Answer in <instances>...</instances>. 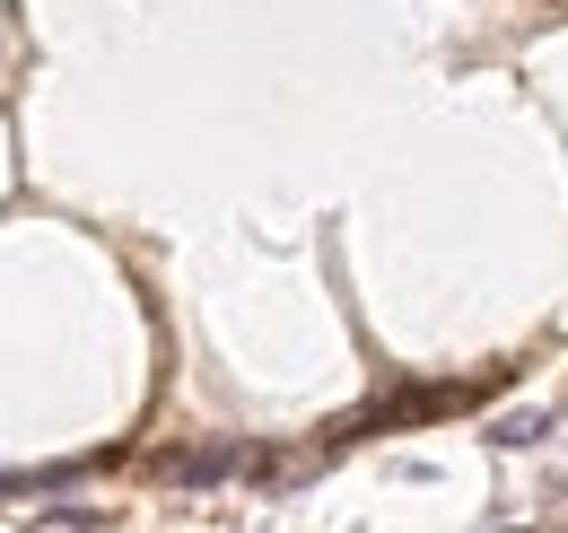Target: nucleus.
<instances>
[{"label":"nucleus","instance_id":"nucleus-1","mask_svg":"<svg viewBox=\"0 0 568 533\" xmlns=\"http://www.w3.org/2000/svg\"><path fill=\"white\" fill-rule=\"evenodd\" d=\"M166 481H184V490H202V481H236V472H254V446H184V455H166Z\"/></svg>","mask_w":568,"mask_h":533},{"label":"nucleus","instance_id":"nucleus-2","mask_svg":"<svg viewBox=\"0 0 568 533\" xmlns=\"http://www.w3.org/2000/svg\"><path fill=\"white\" fill-rule=\"evenodd\" d=\"M542 429H551V411H516V420H498L490 438H498V446H534Z\"/></svg>","mask_w":568,"mask_h":533},{"label":"nucleus","instance_id":"nucleus-3","mask_svg":"<svg viewBox=\"0 0 568 533\" xmlns=\"http://www.w3.org/2000/svg\"><path fill=\"white\" fill-rule=\"evenodd\" d=\"M44 525H53V533H88V525H97V507H44Z\"/></svg>","mask_w":568,"mask_h":533}]
</instances>
